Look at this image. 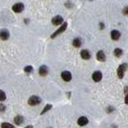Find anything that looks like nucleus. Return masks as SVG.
Masks as SVG:
<instances>
[{"instance_id":"0eeeda50","label":"nucleus","mask_w":128,"mask_h":128,"mask_svg":"<svg viewBox=\"0 0 128 128\" xmlns=\"http://www.w3.org/2000/svg\"><path fill=\"white\" fill-rule=\"evenodd\" d=\"M61 78L65 82H69V81H71V79H72V75H71V73L69 71H63L61 73Z\"/></svg>"},{"instance_id":"b1692460","label":"nucleus","mask_w":128,"mask_h":128,"mask_svg":"<svg viewBox=\"0 0 128 128\" xmlns=\"http://www.w3.org/2000/svg\"><path fill=\"white\" fill-rule=\"evenodd\" d=\"M125 102L128 104V94L126 95V96H125Z\"/></svg>"},{"instance_id":"9b49d317","label":"nucleus","mask_w":128,"mask_h":128,"mask_svg":"<svg viewBox=\"0 0 128 128\" xmlns=\"http://www.w3.org/2000/svg\"><path fill=\"white\" fill-rule=\"evenodd\" d=\"M80 54H81V57H82L83 59H85V60H88V59L91 58V53H90V51L87 50V49H83V50H81Z\"/></svg>"},{"instance_id":"1a4fd4ad","label":"nucleus","mask_w":128,"mask_h":128,"mask_svg":"<svg viewBox=\"0 0 128 128\" xmlns=\"http://www.w3.org/2000/svg\"><path fill=\"white\" fill-rule=\"evenodd\" d=\"M38 74H40V76H42V77L46 76V75L48 74V66H46V65H42V66H40V69H38Z\"/></svg>"},{"instance_id":"39448f33","label":"nucleus","mask_w":128,"mask_h":128,"mask_svg":"<svg viewBox=\"0 0 128 128\" xmlns=\"http://www.w3.org/2000/svg\"><path fill=\"white\" fill-rule=\"evenodd\" d=\"M125 69H126V64H121V65L118 67V69H117V75H118V77H119L120 79L123 78Z\"/></svg>"},{"instance_id":"6e6552de","label":"nucleus","mask_w":128,"mask_h":128,"mask_svg":"<svg viewBox=\"0 0 128 128\" xmlns=\"http://www.w3.org/2000/svg\"><path fill=\"white\" fill-rule=\"evenodd\" d=\"M51 22H52V24L54 26H59V25H61L63 23V18L61 16H55L52 18Z\"/></svg>"},{"instance_id":"5701e85b","label":"nucleus","mask_w":128,"mask_h":128,"mask_svg":"<svg viewBox=\"0 0 128 128\" xmlns=\"http://www.w3.org/2000/svg\"><path fill=\"white\" fill-rule=\"evenodd\" d=\"M100 29H102H102H104V24H102V23H100Z\"/></svg>"},{"instance_id":"aec40b11","label":"nucleus","mask_w":128,"mask_h":128,"mask_svg":"<svg viewBox=\"0 0 128 128\" xmlns=\"http://www.w3.org/2000/svg\"><path fill=\"white\" fill-rule=\"evenodd\" d=\"M24 71L26 72V73H31V72H32V66H26L25 67V69H24Z\"/></svg>"},{"instance_id":"dca6fc26","label":"nucleus","mask_w":128,"mask_h":128,"mask_svg":"<svg viewBox=\"0 0 128 128\" xmlns=\"http://www.w3.org/2000/svg\"><path fill=\"white\" fill-rule=\"evenodd\" d=\"M1 128H15V126L9 122H2L1 123Z\"/></svg>"},{"instance_id":"412c9836","label":"nucleus","mask_w":128,"mask_h":128,"mask_svg":"<svg viewBox=\"0 0 128 128\" xmlns=\"http://www.w3.org/2000/svg\"><path fill=\"white\" fill-rule=\"evenodd\" d=\"M6 110V106L3 104H0V112H4Z\"/></svg>"},{"instance_id":"ddd939ff","label":"nucleus","mask_w":128,"mask_h":128,"mask_svg":"<svg viewBox=\"0 0 128 128\" xmlns=\"http://www.w3.org/2000/svg\"><path fill=\"white\" fill-rule=\"evenodd\" d=\"M14 123L16 125H22L24 123V117L22 115H17L14 117Z\"/></svg>"},{"instance_id":"393cba45","label":"nucleus","mask_w":128,"mask_h":128,"mask_svg":"<svg viewBox=\"0 0 128 128\" xmlns=\"http://www.w3.org/2000/svg\"><path fill=\"white\" fill-rule=\"evenodd\" d=\"M25 128H34V127H32V125H27Z\"/></svg>"},{"instance_id":"423d86ee","label":"nucleus","mask_w":128,"mask_h":128,"mask_svg":"<svg viewBox=\"0 0 128 128\" xmlns=\"http://www.w3.org/2000/svg\"><path fill=\"white\" fill-rule=\"evenodd\" d=\"M77 123H78L79 126H86V125L89 123V119H88L86 116H81V117L78 118Z\"/></svg>"},{"instance_id":"f8f14e48","label":"nucleus","mask_w":128,"mask_h":128,"mask_svg":"<svg viewBox=\"0 0 128 128\" xmlns=\"http://www.w3.org/2000/svg\"><path fill=\"white\" fill-rule=\"evenodd\" d=\"M96 59L98 61H100V62H104L106 60V54H104V52L102 50L98 51V53H96Z\"/></svg>"},{"instance_id":"20e7f679","label":"nucleus","mask_w":128,"mask_h":128,"mask_svg":"<svg viewBox=\"0 0 128 128\" xmlns=\"http://www.w3.org/2000/svg\"><path fill=\"white\" fill-rule=\"evenodd\" d=\"M9 38H10V32H9L8 30L3 29V30L0 31V40H7Z\"/></svg>"},{"instance_id":"4468645a","label":"nucleus","mask_w":128,"mask_h":128,"mask_svg":"<svg viewBox=\"0 0 128 128\" xmlns=\"http://www.w3.org/2000/svg\"><path fill=\"white\" fill-rule=\"evenodd\" d=\"M110 36H112V38L113 40H117L120 38V32H118V31H116V30H113L110 32Z\"/></svg>"},{"instance_id":"f257e3e1","label":"nucleus","mask_w":128,"mask_h":128,"mask_svg":"<svg viewBox=\"0 0 128 128\" xmlns=\"http://www.w3.org/2000/svg\"><path fill=\"white\" fill-rule=\"evenodd\" d=\"M42 102V98L38 96H30V98L28 100V104L32 106H38Z\"/></svg>"},{"instance_id":"f03ea898","label":"nucleus","mask_w":128,"mask_h":128,"mask_svg":"<svg viewBox=\"0 0 128 128\" xmlns=\"http://www.w3.org/2000/svg\"><path fill=\"white\" fill-rule=\"evenodd\" d=\"M66 28H67V23H63V24L61 25V27H59V29H58L57 31H55V32L52 34L51 38H56L57 36H59L60 34H62V32L66 30Z\"/></svg>"},{"instance_id":"2eb2a0df","label":"nucleus","mask_w":128,"mask_h":128,"mask_svg":"<svg viewBox=\"0 0 128 128\" xmlns=\"http://www.w3.org/2000/svg\"><path fill=\"white\" fill-rule=\"evenodd\" d=\"M72 44H73L74 48H80L81 46H82V40H81V38H74L73 42H72Z\"/></svg>"},{"instance_id":"7ed1b4c3","label":"nucleus","mask_w":128,"mask_h":128,"mask_svg":"<svg viewBox=\"0 0 128 128\" xmlns=\"http://www.w3.org/2000/svg\"><path fill=\"white\" fill-rule=\"evenodd\" d=\"M12 10L15 12V13H21L24 11V4L23 3H16L13 5L12 7Z\"/></svg>"},{"instance_id":"9d476101","label":"nucleus","mask_w":128,"mask_h":128,"mask_svg":"<svg viewBox=\"0 0 128 128\" xmlns=\"http://www.w3.org/2000/svg\"><path fill=\"white\" fill-rule=\"evenodd\" d=\"M92 78H93V80L95 81V82H100V81L102 80V74L100 71H96V72L93 73Z\"/></svg>"},{"instance_id":"4be33fe9","label":"nucleus","mask_w":128,"mask_h":128,"mask_svg":"<svg viewBox=\"0 0 128 128\" xmlns=\"http://www.w3.org/2000/svg\"><path fill=\"white\" fill-rule=\"evenodd\" d=\"M123 14H124V15H128V7H125V8L123 9Z\"/></svg>"},{"instance_id":"6ab92c4d","label":"nucleus","mask_w":128,"mask_h":128,"mask_svg":"<svg viewBox=\"0 0 128 128\" xmlns=\"http://www.w3.org/2000/svg\"><path fill=\"white\" fill-rule=\"evenodd\" d=\"M52 106H51V104H46V106H44V108L42 110V112H40V114H44V113H46V112H48L50 108H51Z\"/></svg>"},{"instance_id":"a211bd4d","label":"nucleus","mask_w":128,"mask_h":128,"mask_svg":"<svg viewBox=\"0 0 128 128\" xmlns=\"http://www.w3.org/2000/svg\"><path fill=\"white\" fill-rule=\"evenodd\" d=\"M114 55H115L116 57L121 56V55H122V49H120V48H115V49H114Z\"/></svg>"},{"instance_id":"f3484780","label":"nucleus","mask_w":128,"mask_h":128,"mask_svg":"<svg viewBox=\"0 0 128 128\" xmlns=\"http://www.w3.org/2000/svg\"><path fill=\"white\" fill-rule=\"evenodd\" d=\"M6 100V94L4 91L0 90V102H3Z\"/></svg>"}]
</instances>
